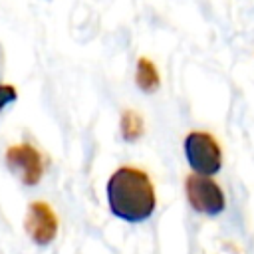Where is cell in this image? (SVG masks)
I'll use <instances>...</instances> for the list:
<instances>
[{
	"label": "cell",
	"instance_id": "cell-1",
	"mask_svg": "<svg viewBox=\"0 0 254 254\" xmlns=\"http://www.w3.org/2000/svg\"><path fill=\"white\" fill-rule=\"evenodd\" d=\"M107 206L119 220L137 224L153 216L157 208V194L151 177L137 167H119L111 173L107 187Z\"/></svg>",
	"mask_w": 254,
	"mask_h": 254
},
{
	"label": "cell",
	"instance_id": "cell-2",
	"mask_svg": "<svg viewBox=\"0 0 254 254\" xmlns=\"http://www.w3.org/2000/svg\"><path fill=\"white\" fill-rule=\"evenodd\" d=\"M185 159L194 175L210 177L216 175L222 167V151L218 141L204 131H192L185 137L183 143Z\"/></svg>",
	"mask_w": 254,
	"mask_h": 254
},
{
	"label": "cell",
	"instance_id": "cell-3",
	"mask_svg": "<svg viewBox=\"0 0 254 254\" xmlns=\"http://www.w3.org/2000/svg\"><path fill=\"white\" fill-rule=\"evenodd\" d=\"M185 194L192 210L204 216H218L226 208V198L220 185L202 175H187L185 179Z\"/></svg>",
	"mask_w": 254,
	"mask_h": 254
},
{
	"label": "cell",
	"instance_id": "cell-4",
	"mask_svg": "<svg viewBox=\"0 0 254 254\" xmlns=\"http://www.w3.org/2000/svg\"><path fill=\"white\" fill-rule=\"evenodd\" d=\"M24 230L34 244L38 246L52 244L58 234V216L52 210V206L44 200L30 202L24 218Z\"/></svg>",
	"mask_w": 254,
	"mask_h": 254
},
{
	"label": "cell",
	"instance_id": "cell-5",
	"mask_svg": "<svg viewBox=\"0 0 254 254\" xmlns=\"http://www.w3.org/2000/svg\"><path fill=\"white\" fill-rule=\"evenodd\" d=\"M6 163L20 177V181L28 187L38 185L44 175L42 155L30 143H20V145L10 147L6 151Z\"/></svg>",
	"mask_w": 254,
	"mask_h": 254
},
{
	"label": "cell",
	"instance_id": "cell-6",
	"mask_svg": "<svg viewBox=\"0 0 254 254\" xmlns=\"http://www.w3.org/2000/svg\"><path fill=\"white\" fill-rule=\"evenodd\" d=\"M137 85L147 93H151L159 87V73H157L153 62H149L147 58H141L137 64Z\"/></svg>",
	"mask_w": 254,
	"mask_h": 254
},
{
	"label": "cell",
	"instance_id": "cell-7",
	"mask_svg": "<svg viewBox=\"0 0 254 254\" xmlns=\"http://www.w3.org/2000/svg\"><path fill=\"white\" fill-rule=\"evenodd\" d=\"M143 133V121L135 111H123L121 117V135L125 141H135Z\"/></svg>",
	"mask_w": 254,
	"mask_h": 254
},
{
	"label": "cell",
	"instance_id": "cell-8",
	"mask_svg": "<svg viewBox=\"0 0 254 254\" xmlns=\"http://www.w3.org/2000/svg\"><path fill=\"white\" fill-rule=\"evenodd\" d=\"M16 99V89L12 85H0V109L6 107V103Z\"/></svg>",
	"mask_w": 254,
	"mask_h": 254
}]
</instances>
